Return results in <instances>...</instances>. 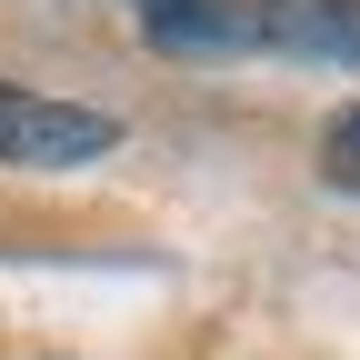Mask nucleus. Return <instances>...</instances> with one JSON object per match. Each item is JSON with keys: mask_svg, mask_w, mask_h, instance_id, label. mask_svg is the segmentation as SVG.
<instances>
[{"mask_svg": "<svg viewBox=\"0 0 360 360\" xmlns=\"http://www.w3.org/2000/svg\"><path fill=\"white\" fill-rule=\"evenodd\" d=\"M110 141H120L110 110L40 101V90H11V80H0V160H20V170H70V160H101Z\"/></svg>", "mask_w": 360, "mask_h": 360, "instance_id": "obj_1", "label": "nucleus"}, {"mask_svg": "<svg viewBox=\"0 0 360 360\" xmlns=\"http://www.w3.org/2000/svg\"><path fill=\"white\" fill-rule=\"evenodd\" d=\"M250 40H270L290 60H360V0H260Z\"/></svg>", "mask_w": 360, "mask_h": 360, "instance_id": "obj_2", "label": "nucleus"}, {"mask_svg": "<svg viewBox=\"0 0 360 360\" xmlns=\"http://www.w3.org/2000/svg\"><path fill=\"white\" fill-rule=\"evenodd\" d=\"M150 40L160 51H231V40H250V11H231V0H150Z\"/></svg>", "mask_w": 360, "mask_h": 360, "instance_id": "obj_3", "label": "nucleus"}, {"mask_svg": "<svg viewBox=\"0 0 360 360\" xmlns=\"http://www.w3.org/2000/svg\"><path fill=\"white\" fill-rule=\"evenodd\" d=\"M141 11H150V0H141Z\"/></svg>", "mask_w": 360, "mask_h": 360, "instance_id": "obj_5", "label": "nucleus"}, {"mask_svg": "<svg viewBox=\"0 0 360 360\" xmlns=\"http://www.w3.org/2000/svg\"><path fill=\"white\" fill-rule=\"evenodd\" d=\"M321 170L340 180V191H360V110H340V120H330V141H321Z\"/></svg>", "mask_w": 360, "mask_h": 360, "instance_id": "obj_4", "label": "nucleus"}]
</instances>
